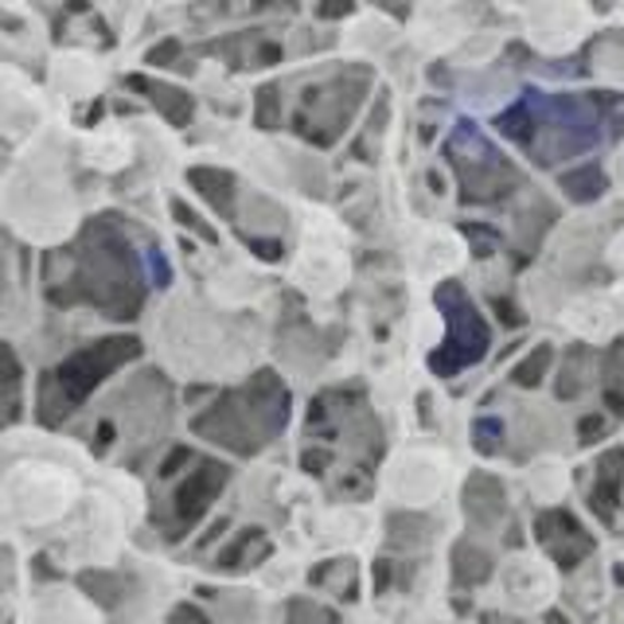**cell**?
<instances>
[{
	"label": "cell",
	"instance_id": "obj_5",
	"mask_svg": "<svg viewBox=\"0 0 624 624\" xmlns=\"http://www.w3.org/2000/svg\"><path fill=\"white\" fill-rule=\"evenodd\" d=\"M141 355L137 335H106L94 344H82L63 363H55L51 372L39 379V422L63 425L109 375L126 367L129 360Z\"/></svg>",
	"mask_w": 624,
	"mask_h": 624
},
{
	"label": "cell",
	"instance_id": "obj_21",
	"mask_svg": "<svg viewBox=\"0 0 624 624\" xmlns=\"http://www.w3.org/2000/svg\"><path fill=\"white\" fill-rule=\"evenodd\" d=\"M273 121H278V86H262L258 91V126L273 129Z\"/></svg>",
	"mask_w": 624,
	"mask_h": 624
},
{
	"label": "cell",
	"instance_id": "obj_15",
	"mask_svg": "<svg viewBox=\"0 0 624 624\" xmlns=\"http://www.w3.org/2000/svg\"><path fill=\"white\" fill-rule=\"evenodd\" d=\"M188 180L196 184V191H200L215 211H223V215L231 211V200H235V176L231 173H219V168H191Z\"/></svg>",
	"mask_w": 624,
	"mask_h": 624
},
{
	"label": "cell",
	"instance_id": "obj_18",
	"mask_svg": "<svg viewBox=\"0 0 624 624\" xmlns=\"http://www.w3.org/2000/svg\"><path fill=\"white\" fill-rule=\"evenodd\" d=\"M285 624H340V616L328 613V609L317 605V601L293 598L290 605H285Z\"/></svg>",
	"mask_w": 624,
	"mask_h": 624
},
{
	"label": "cell",
	"instance_id": "obj_10",
	"mask_svg": "<svg viewBox=\"0 0 624 624\" xmlns=\"http://www.w3.org/2000/svg\"><path fill=\"white\" fill-rule=\"evenodd\" d=\"M534 539H539V546L558 562L562 570H574L578 562H586L589 554H593V534H589L570 511H562V507L539 516Z\"/></svg>",
	"mask_w": 624,
	"mask_h": 624
},
{
	"label": "cell",
	"instance_id": "obj_2",
	"mask_svg": "<svg viewBox=\"0 0 624 624\" xmlns=\"http://www.w3.org/2000/svg\"><path fill=\"white\" fill-rule=\"evenodd\" d=\"M601 98L581 94L527 91L511 109L496 118V129L511 137L539 164H558L581 156L601 141Z\"/></svg>",
	"mask_w": 624,
	"mask_h": 624
},
{
	"label": "cell",
	"instance_id": "obj_16",
	"mask_svg": "<svg viewBox=\"0 0 624 624\" xmlns=\"http://www.w3.org/2000/svg\"><path fill=\"white\" fill-rule=\"evenodd\" d=\"M457 581H469V586H476L480 578H488L492 574V562H488V554H480L476 546H457Z\"/></svg>",
	"mask_w": 624,
	"mask_h": 624
},
{
	"label": "cell",
	"instance_id": "obj_1",
	"mask_svg": "<svg viewBox=\"0 0 624 624\" xmlns=\"http://www.w3.org/2000/svg\"><path fill=\"white\" fill-rule=\"evenodd\" d=\"M382 429L360 390H328L308 407L305 464L308 476L328 480L340 496H367L375 484V461Z\"/></svg>",
	"mask_w": 624,
	"mask_h": 624
},
{
	"label": "cell",
	"instance_id": "obj_6",
	"mask_svg": "<svg viewBox=\"0 0 624 624\" xmlns=\"http://www.w3.org/2000/svg\"><path fill=\"white\" fill-rule=\"evenodd\" d=\"M437 308H441L445 320V340L434 355H429V367L441 379H452L457 372L472 367V363L484 360L488 352V325L480 320V313L472 308L469 293L461 290V281H441L434 293Z\"/></svg>",
	"mask_w": 624,
	"mask_h": 624
},
{
	"label": "cell",
	"instance_id": "obj_19",
	"mask_svg": "<svg viewBox=\"0 0 624 624\" xmlns=\"http://www.w3.org/2000/svg\"><path fill=\"white\" fill-rule=\"evenodd\" d=\"M551 360H554V352L546 344L534 348V355H527V360L516 367V382H519V387H539V382H543V372L551 367Z\"/></svg>",
	"mask_w": 624,
	"mask_h": 624
},
{
	"label": "cell",
	"instance_id": "obj_9",
	"mask_svg": "<svg viewBox=\"0 0 624 624\" xmlns=\"http://www.w3.org/2000/svg\"><path fill=\"white\" fill-rule=\"evenodd\" d=\"M188 452L191 449H180V464L188 461ZM226 476H231V472H226V464L208 461V457H196V464H191V469H184V476L173 484V492L164 496L161 511H153V523H161V531L168 534V539H180V534H188L191 527L208 516V507L219 499Z\"/></svg>",
	"mask_w": 624,
	"mask_h": 624
},
{
	"label": "cell",
	"instance_id": "obj_14",
	"mask_svg": "<svg viewBox=\"0 0 624 624\" xmlns=\"http://www.w3.org/2000/svg\"><path fill=\"white\" fill-rule=\"evenodd\" d=\"M129 86H133V91H145V98L153 102V106H161V114L173 121V126H184V121L191 118V98L176 91V86H161V82H149V79H129Z\"/></svg>",
	"mask_w": 624,
	"mask_h": 624
},
{
	"label": "cell",
	"instance_id": "obj_24",
	"mask_svg": "<svg viewBox=\"0 0 624 624\" xmlns=\"http://www.w3.org/2000/svg\"><path fill=\"white\" fill-rule=\"evenodd\" d=\"M546 624H570V621H566L562 613H551V616H546Z\"/></svg>",
	"mask_w": 624,
	"mask_h": 624
},
{
	"label": "cell",
	"instance_id": "obj_11",
	"mask_svg": "<svg viewBox=\"0 0 624 624\" xmlns=\"http://www.w3.org/2000/svg\"><path fill=\"white\" fill-rule=\"evenodd\" d=\"M589 507L598 511L601 523H624V449L601 457L593 484H589Z\"/></svg>",
	"mask_w": 624,
	"mask_h": 624
},
{
	"label": "cell",
	"instance_id": "obj_8",
	"mask_svg": "<svg viewBox=\"0 0 624 624\" xmlns=\"http://www.w3.org/2000/svg\"><path fill=\"white\" fill-rule=\"evenodd\" d=\"M449 164L457 168V176H461L464 200L469 203H496L519 188V173L511 168V161H504V156L480 137V129L472 126V121H461L457 133H452Z\"/></svg>",
	"mask_w": 624,
	"mask_h": 624
},
{
	"label": "cell",
	"instance_id": "obj_4",
	"mask_svg": "<svg viewBox=\"0 0 624 624\" xmlns=\"http://www.w3.org/2000/svg\"><path fill=\"white\" fill-rule=\"evenodd\" d=\"M290 422V390L273 372H258L250 382L223 395L215 407L196 417V434L238 457H254L273 441Z\"/></svg>",
	"mask_w": 624,
	"mask_h": 624
},
{
	"label": "cell",
	"instance_id": "obj_13",
	"mask_svg": "<svg viewBox=\"0 0 624 624\" xmlns=\"http://www.w3.org/2000/svg\"><path fill=\"white\" fill-rule=\"evenodd\" d=\"M266 554H270V539H266L258 527H246L235 543L219 554L215 566H219V570H246V566H258Z\"/></svg>",
	"mask_w": 624,
	"mask_h": 624
},
{
	"label": "cell",
	"instance_id": "obj_12",
	"mask_svg": "<svg viewBox=\"0 0 624 624\" xmlns=\"http://www.w3.org/2000/svg\"><path fill=\"white\" fill-rule=\"evenodd\" d=\"M464 511L476 523H496L499 511H504V488L492 476H472L469 488H464Z\"/></svg>",
	"mask_w": 624,
	"mask_h": 624
},
{
	"label": "cell",
	"instance_id": "obj_20",
	"mask_svg": "<svg viewBox=\"0 0 624 624\" xmlns=\"http://www.w3.org/2000/svg\"><path fill=\"white\" fill-rule=\"evenodd\" d=\"M499 441H504V425L492 422V417H480V422H476V449L480 452H496Z\"/></svg>",
	"mask_w": 624,
	"mask_h": 624
},
{
	"label": "cell",
	"instance_id": "obj_17",
	"mask_svg": "<svg viewBox=\"0 0 624 624\" xmlns=\"http://www.w3.org/2000/svg\"><path fill=\"white\" fill-rule=\"evenodd\" d=\"M562 188L570 191L574 200H593V196H601V188H605V176H601V168H593V164H586L581 173L562 176Z\"/></svg>",
	"mask_w": 624,
	"mask_h": 624
},
{
	"label": "cell",
	"instance_id": "obj_22",
	"mask_svg": "<svg viewBox=\"0 0 624 624\" xmlns=\"http://www.w3.org/2000/svg\"><path fill=\"white\" fill-rule=\"evenodd\" d=\"M464 235L469 238H476V254L480 258H488L492 250H496V231H488V226H480V223H464Z\"/></svg>",
	"mask_w": 624,
	"mask_h": 624
},
{
	"label": "cell",
	"instance_id": "obj_23",
	"mask_svg": "<svg viewBox=\"0 0 624 624\" xmlns=\"http://www.w3.org/2000/svg\"><path fill=\"white\" fill-rule=\"evenodd\" d=\"M173 621H176V624H211L208 616L200 613V609H188V605H184V609H176V613H173Z\"/></svg>",
	"mask_w": 624,
	"mask_h": 624
},
{
	"label": "cell",
	"instance_id": "obj_7",
	"mask_svg": "<svg viewBox=\"0 0 624 624\" xmlns=\"http://www.w3.org/2000/svg\"><path fill=\"white\" fill-rule=\"evenodd\" d=\"M372 74L355 67V71L332 74V79L317 82L301 94V106L293 114V129L313 145H332L335 137L344 133V126L352 121L355 106H360L363 91H367Z\"/></svg>",
	"mask_w": 624,
	"mask_h": 624
},
{
	"label": "cell",
	"instance_id": "obj_3",
	"mask_svg": "<svg viewBox=\"0 0 624 624\" xmlns=\"http://www.w3.org/2000/svg\"><path fill=\"white\" fill-rule=\"evenodd\" d=\"M71 273H67L63 290L51 293L59 305H94L106 317H133L141 308V273H137L129 243L106 223H91L82 231L79 243L67 250Z\"/></svg>",
	"mask_w": 624,
	"mask_h": 624
}]
</instances>
